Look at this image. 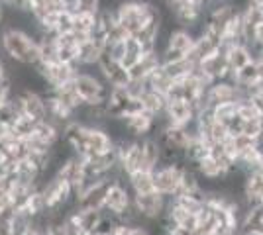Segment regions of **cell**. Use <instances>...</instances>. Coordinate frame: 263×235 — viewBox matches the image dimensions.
I'll use <instances>...</instances> for the list:
<instances>
[{
	"label": "cell",
	"instance_id": "6da1fadb",
	"mask_svg": "<svg viewBox=\"0 0 263 235\" xmlns=\"http://www.w3.org/2000/svg\"><path fill=\"white\" fill-rule=\"evenodd\" d=\"M0 57L22 67H37V39L18 28H0Z\"/></svg>",
	"mask_w": 263,
	"mask_h": 235
},
{
	"label": "cell",
	"instance_id": "7a4b0ae2",
	"mask_svg": "<svg viewBox=\"0 0 263 235\" xmlns=\"http://www.w3.org/2000/svg\"><path fill=\"white\" fill-rule=\"evenodd\" d=\"M114 12L118 24L132 37H136L147 24L161 20L165 8L161 2H152V0H124L116 6Z\"/></svg>",
	"mask_w": 263,
	"mask_h": 235
},
{
	"label": "cell",
	"instance_id": "3957f363",
	"mask_svg": "<svg viewBox=\"0 0 263 235\" xmlns=\"http://www.w3.org/2000/svg\"><path fill=\"white\" fill-rule=\"evenodd\" d=\"M75 90L85 104H106L110 94V87L104 82L99 69H81L75 75Z\"/></svg>",
	"mask_w": 263,
	"mask_h": 235
},
{
	"label": "cell",
	"instance_id": "277c9868",
	"mask_svg": "<svg viewBox=\"0 0 263 235\" xmlns=\"http://www.w3.org/2000/svg\"><path fill=\"white\" fill-rule=\"evenodd\" d=\"M185 163H161L154 170V186L165 198H175L181 192L183 177H185Z\"/></svg>",
	"mask_w": 263,
	"mask_h": 235
},
{
	"label": "cell",
	"instance_id": "5b68a950",
	"mask_svg": "<svg viewBox=\"0 0 263 235\" xmlns=\"http://www.w3.org/2000/svg\"><path fill=\"white\" fill-rule=\"evenodd\" d=\"M169 198L161 196L159 192H147L134 196V216L138 224H157L167 210Z\"/></svg>",
	"mask_w": 263,
	"mask_h": 235
},
{
	"label": "cell",
	"instance_id": "8992f818",
	"mask_svg": "<svg viewBox=\"0 0 263 235\" xmlns=\"http://www.w3.org/2000/svg\"><path fill=\"white\" fill-rule=\"evenodd\" d=\"M35 71L40 73V77H42V80H44L47 92H51V90L61 89L63 84L73 82V80H75V75L79 73V67H75V65H67V63L57 61V63L37 65V67H35Z\"/></svg>",
	"mask_w": 263,
	"mask_h": 235
},
{
	"label": "cell",
	"instance_id": "52a82bcc",
	"mask_svg": "<svg viewBox=\"0 0 263 235\" xmlns=\"http://www.w3.org/2000/svg\"><path fill=\"white\" fill-rule=\"evenodd\" d=\"M112 180L114 179L95 180V182H88L87 186H83L75 194V204H77L79 210H102L104 198H106V192H108Z\"/></svg>",
	"mask_w": 263,
	"mask_h": 235
},
{
	"label": "cell",
	"instance_id": "ba28073f",
	"mask_svg": "<svg viewBox=\"0 0 263 235\" xmlns=\"http://www.w3.org/2000/svg\"><path fill=\"white\" fill-rule=\"evenodd\" d=\"M126 137L130 139H145V137H154L157 134V118L147 112L134 114V116H124L120 118Z\"/></svg>",
	"mask_w": 263,
	"mask_h": 235
},
{
	"label": "cell",
	"instance_id": "9c48e42d",
	"mask_svg": "<svg viewBox=\"0 0 263 235\" xmlns=\"http://www.w3.org/2000/svg\"><path fill=\"white\" fill-rule=\"evenodd\" d=\"M246 96L248 94L234 80H216V82H210V87L206 89L209 108L216 104H224V102H241L246 100Z\"/></svg>",
	"mask_w": 263,
	"mask_h": 235
},
{
	"label": "cell",
	"instance_id": "30bf717a",
	"mask_svg": "<svg viewBox=\"0 0 263 235\" xmlns=\"http://www.w3.org/2000/svg\"><path fill=\"white\" fill-rule=\"evenodd\" d=\"M97 69H99V73L102 75L104 82L108 84L110 89H128L132 84L130 71L124 67L122 63L110 59L106 53L100 57V63Z\"/></svg>",
	"mask_w": 263,
	"mask_h": 235
},
{
	"label": "cell",
	"instance_id": "8fae6325",
	"mask_svg": "<svg viewBox=\"0 0 263 235\" xmlns=\"http://www.w3.org/2000/svg\"><path fill=\"white\" fill-rule=\"evenodd\" d=\"M55 175L61 180H65L67 184L75 190V194H77V192L81 190V186L85 184V180H87V170H85V161H83V157H79V155L67 157L65 161L61 163V167L57 168Z\"/></svg>",
	"mask_w": 263,
	"mask_h": 235
},
{
	"label": "cell",
	"instance_id": "7c38bea8",
	"mask_svg": "<svg viewBox=\"0 0 263 235\" xmlns=\"http://www.w3.org/2000/svg\"><path fill=\"white\" fill-rule=\"evenodd\" d=\"M197 112L193 108V104L186 100H167V108H165L161 120L165 125H179V127H186L195 122Z\"/></svg>",
	"mask_w": 263,
	"mask_h": 235
},
{
	"label": "cell",
	"instance_id": "4fadbf2b",
	"mask_svg": "<svg viewBox=\"0 0 263 235\" xmlns=\"http://www.w3.org/2000/svg\"><path fill=\"white\" fill-rule=\"evenodd\" d=\"M97 28V12L79 10L73 14V37L77 39V44H85L88 41Z\"/></svg>",
	"mask_w": 263,
	"mask_h": 235
},
{
	"label": "cell",
	"instance_id": "5bb4252c",
	"mask_svg": "<svg viewBox=\"0 0 263 235\" xmlns=\"http://www.w3.org/2000/svg\"><path fill=\"white\" fill-rule=\"evenodd\" d=\"M18 92H22L24 116L32 118L33 122H44V120H47L45 94H42V92H32V90H18Z\"/></svg>",
	"mask_w": 263,
	"mask_h": 235
},
{
	"label": "cell",
	"instance_id": "9a60e30c",
	"mask_svg": "<svg viewBox=\"0 0 263 235\" xmlns=\"http://www.w3.org/2000/svg\"><path fill=\"white\" fill-rule=\"evenodd\" d=\"M195 44H197V34L191 32V30H185V28H179V26L175 30H171L165 37V47L179 51L183 55H189L193 51Z\"/></svg>",
	"mask_w": 263,
	"mask_h": 235
},
{
	"label": "cell",
	"instance_id": "2e32d148",
	"mask_svg": "<svg viewBox=\"0 0 263 235\" xmlns=\"http://www.w3.org/2000/svg\"><path fill=\"white\" fill-rule=\"evenodd\" d=\"M104 47L99 44V41H95L92 37L85 41V44L79 45V57H77V67L79 71L81 69H97L100 63V57L104 55Z\"/></svg>",
	"mask_w": 263,
	"mask_h": 235
},
{
	"label": "cell",
	"instance_id": "e0dca14e",
	"mask_svg": "<svg viewBox=\"0 0 263 235\" xmlns=\"http://www.w3.org/2000/svg\"><path fill=\"white\" fill-rule=\"evenodd\" d=\"M241 198L246 202V206H261L263 204V173L246 175V179H243V188H241Z\"/></svg>",
	"mask_w": 263,
	"mask_h": 235
},
{
	"label": "cell",
	"instance_id": "ac0fdd59",
	"mask_svg": "<svg viewBox=\"0 0 263 235\" xmlns=\"http://www.w3.org/2000/svg\"><path fill=\"white\" fill-rule=\"evenodd\" d=\"M261 78H263V69L257 61H252V63H248L243 69H240L238 73H234V82H236L246 94H248L250 90L255 89Z\"/></svg>",
	"mask_w": 263,
	"mask_h": 235
},
{
	"label": "cell",
	"instance_id": "d6986e66",
	"mask_svg": "<svg viewBox=\"0 0 263 235\" xmlns=\"http://www.w3.org/2000/svg\"><path fill=\"white\" fill-rule=\"evenodd\" d=\"M142 163L143 170H149V173H154L155 168L163 163V151H161L157 137L142 139Z\"/></svg>",
	"mask_w": 263,
	"mask_h": 235
},
{
	"label": "cell",
	"instance_id": "ffe728a7",
	"mask_svg": "<svg viewBox=\"0 0 263 235\" xmlns=\"http://www.w3.org/2000/svg\"><path fill=\"white\" fill-rule=\"evenodd\" d=\"M241 20H243V37L246 45H250L255 37V32L263 26V8L259 6H246L241 10Z\"/></svg>",
	"mask_w": 263,
	"mask_h": 235
},
{
	"label": "cell",
	"instance_id": "44dd1931",
	"mask_svg": "<svg viewBox=\"0 0 263 235\" xmlns=\"http://www.w3.org/2000/svg\"><path fill=\"white\" fill-rule=\"evenodd\" d=\"M161 65V55L159 51H152V53H143V57L130 69V77L132 82H142L147 78V75L155 71V69Z\"/></svg>",
	"mask_w": 263,
	"mask_h": 235
},
{
	"label": "cell",
	"instance_id": "7402d4cb",
	"mask_svg": "<svg viewBox=\"0 0 263 235\" xmlns=\"http://www.w3.org/2000/svg\"><path fill=\"white\" fill-rule=\"evenodd\" d=\"M134 98L128 89H110L108 100H106V110L110 118H124L126 108Z\"/></svg>",
	"mask_w": 263,
	"mask_h": 235
},
{
	"label": "cell",
	"instance_id": "603a6c76",
	"mask_svg": "<svg viewBox=\"0 0 263 235\" xmlns=\"http://www.w3.org/2000/svg\"><path fill=\"white\" fill-rule=\"evenodd\" d=\"M57 57L61 63L67 65H75L77 67V57H79V44L73 37V34L57 35Z\"/></svg>",
	"mask_w": 263,
	"mask_h": 235
},
{
	"label": "cell",
	"instance_id": "cb8c5ba5",
	"mask_svg": "<svg viewBox=\"0 0 263 235\" xmlns=\"http://www.w3.org/2000/svg\"><path fill=\"white\" fill-rule=\"evenodd\" d=\"M126 184L130 186L134 196L154 192V173H149V170H136V173H132V175L126 177Z\"/></svg>",
	"mask_w": 263,
	"mask_h": 235
},
{
	"label": "cell",
	"instance_id": "d4e9b609",
	"mask_svg": "<svg viewBox=\"0 0 263 235\" xmlns=\"http://www.w3.org/2000/svg\"><path fill=\"white\" fill-rule=\"evenodd\" d=\"M138 98H140V102H142L143 112L152 114V116H155V118L163 116L165 108H167V96L159 94V92H155V90L145 89Z\"/></svg>",
	"mask_w": 263,
	"mask_h": 235
},
{
	"label": "cell",
	"instance_id": "484cf974",
	"mask_svg": "<svg viewBox=\"0 0 263 235\" xmlns=\"http://www.w3.org/2000/svg\"><path fill=\"white\" fill-rule=\"evenodd\" d=\"M226 47V57H228V67L232 73H238L248 63H252L253 57L248 49V45H224Z\"/></svg>",
	"mask_w": 263,
	"mask_h": 235
},
{
	"label": "cell",
	"instance_id": "4316f807",
	"mask_svg": "<svg viewBox=\"0 0 263 235\" xmlns=\"http://www.w3.org/2000/svg\"><path fill=\"white\" fill-rule=\"evenodd\" d=\"M143 87H145L147 90H155V92H159V94L167 96L169 89L173 87V78L169 77L167 71L159 65L155 71H152V73L147 75V78L143 80Z\"/></svg>",
	"mask_w": 263,
	"mask_h": 235
},
{
	"label": "cell",
	"instance_id": "83f0119b",
	"mask_svg": "<svg viewBox=\"0 0 263 235\" xmlns=\"http://www.w3.org/2000/svg\"><path fill=\"white\" fill-rule=\"evenodd\" d=\"M75 213H77L83 233H97L102 225V220H104L102 210H79V208H75Z\"/></svg>",
	"mask_w": 263,
	"mask_h": 235
},
{
	"label": "cell",
	"instance_id": "f1b7e54d",
	"mask_svg": "<svg viewBox=\"0 0 263 235\" xmlns=\"http://www.w3.org/2000/svg\"><path fill=\"white\" fill-rule=\"evenodd\" d=\"M124 45H126V55L122 59V65L130 71V69L143 57V47H142V44H140L136 37H132V35L126 39Z\"/></svg>",
	"mask_w": 263,
	"mask_h": 235
},
{
	"label": "cell",
	"instance_id": "f546056e",
	"mask_svg": "<svg viewBox=\"0 0 263 235\" xmlns=\"http://www.w3.org/2000/svg\"><path fill=\"white\" fill-rule=\"evenodd\" d=\"M35 123L32 118H28V116H20L16 122H14V125H12V134L16 135L18 139H28V137H32L33 130H35Z\"/></svg>",
	"mask_w": 263,
	"mask_h": 235
},
{
	"label": "cell",
	"instance_id": "4dcf8cb0",
	"mask_svg": "<svg viewBox=\"0 0 263 235\" xmlns=\"http://www.w3.org/2000/svg\"><path fill=\"white\" fill-rule=\"evenodd\" d=\"M59 231H61V235H85L83 229H81V225H79L75 210L63 216V220L59 222Z\"/></svg>",
	"mask_w": 263,
	"mask_h": 235
},
{
	"label": "cell",
	"instance_id": "1f68e13d",
	"mask_svg": "<svg viewBox=\"0 0 263 235\" xmlns=\"http://www.w3.org/2000/svg\"><path fill=\"white\" fill-rule=\"evenodd\" d=\"M73 32V14L71 12H59L55 16L53 22V34L55 35H65Z\"/></svg>",
	"mask_w": 263,
	"mask_h": 235
},
{
	"label": "cell",
	"instance_id": "d6a6232c",
	"mask_svg": "<svg viewBox=\"0 0 263 235\" xmlns=\"http://www.w3.org/2000/svg\"><path fill=\"white\" fill-rule=\"evenodd\" d=\"M240 134L248 135V137H253V139H263V118H252V120H246L241 122V132Z\"/></svg>",
	"mask_w": 263,
	"mask_h": 235
},
{
	"label": "cell",
	"instance_id": "836d02e7",
	"mask_svg": "<svg viewBox=\"0 0 263 235\" xmlns=\"http://www.w3.org/2000/svg\"><path fill=\"white\" fill-rule=\"evenodd\" d=\"M14 216H16V208L12 204L0 208V235H12Z\"/></svg>",
	"mask_w": 263,
	"mask_h": 235
},
{
	"label": "cell",
	"instance_id": "e575fe53",
	"mask_svg": "<svg viewBox=\"0 0 263 235\" xmlns=\"http://www.w3.org/2000/svg\"><path fill=\"white\" fill-rule=\"evenodd\" d=\"M246 100L250 102L253 110H255V112L263 118V92H261V90H252V92H248Z\"/></svg>",
	"mask_w": 263,
	"mask_h": 235
},
{
	"label": "cell",
	"instance_id": "d590c367",
	"mask_svg": "<svg viewBox=\"0 0 263 235\" xmlns=\"http://www.w3.org/2000/svg\"><path fill=\"white\" fill-rule=\"evenodd\" d=\"M128 235H154V229H152V224H134L130 225Z\"/></svg>",
	"mask_w": 263,
	"mask_h": 235
},
{
	"label": "cell",
	"instance_id": "8d00e7d4",
	"mask_svg": "<svg viewBox=\"0 0 263 235\" xmlns=\"http://www.w3.org/2000/svg\"><path fill=\"white\" fill-rule=\"evenodd\" d=\"M248 4H250V6H259V8H263V0H248Z\"/></svg>",
	"mask_w": 263,
	"mask_h": 235
},
{
	"label": "cell",
	"instance_id": "74e56055",
	"mask_svg": "<svg viewBox=\"0 0 263 235\" xmlns=\"http://www.w3.org/2000/svg\"><path fill=\"white\" fill-rule=\"evenodd\" d=\"M4 10H6V8H4V4L0 2V28H2V22H4Z\"/></svg>",
	"mask_w": 263,
	"mask_h": 235
},
{
	"label": "cell",
	"instance_id": "f35d334b",
	"mask_svg": "<svg viewBox=\"0 0 263 235\" xmlns=\"http://www.w3.org/2000/svg\"><path fill=\"white\" fill-rule=\"evenodd\" d=\"M259 65H261V69H263V53H261V57H259V61H257Z\"/></svg>",
	"mask_w": 263,
	"mask_h": 235
}]
</instances>
